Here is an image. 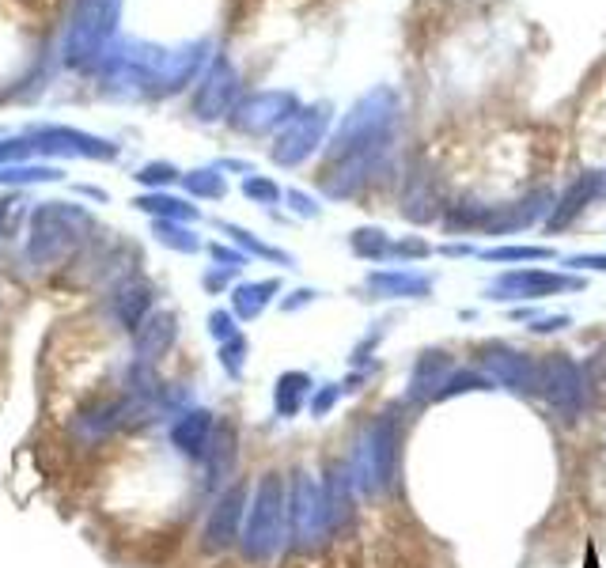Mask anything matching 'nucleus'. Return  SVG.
<instances>
[{"label":"nucleus","instance_id":"f8f14e48","mask_svg":"<svg viewBox=\"0 0 606 568\" xmlns=\"http://www.w3.org/2000/svg\"><path fill=\"white\" fill-rule=\"evenodd\" d=\"M606 190V171H584V175L572 182L569 190L561 194V201L553 205V213H550V231H561V228H569L576 216L588 209L595 197L603 194Z\"/></svg>","mask_w":606,"mask_h":568},{"label":"nucleus","instance_id":"6e6552de","mask_svg":"<svg viewBox=\"0 0 606 568\" xmlns=\"http://www.w3.org/2000/svg\"><path fill=\"white\" fill-rule=\"evenodd\" d=\"M565 288H580V281L565 273H546V269H512L489 284V300H542Z\"/></svg>","mask_w":606,"mask_h":568},{"label":"nucleus","instance_id":"f3484780","mask_svg":"<svg viewBox=\"0 0 606 568\" xmlns=\"http://www.w3.org/2000/svg\"><path fill=\"white\" fill-rule=\"evenodd\" d=\"M235 455H239V440H235V428L228 421H220L213 428V440H209V451H205V470L213 481H224L235 470Z\"/></svg>","mask_w":606,"mask_h":568},{"label":"nucleus","instance_id":"423d86ee","mask_svg":"<svg viewBox=\"0 0 606 568\" xmlns=\"http://www.w3.org/2000/svg\"><path fill=\"white\" fill-rule=\"evenodd\" d=\"M243 519H247V485L235 481L228 485L216 504L209 508V519H205V531H201V546L209 553H224L232 550L243 534Z\"/></svg>","mask_w":606,"mask_h":568},{"label":"nucleus","instance_id":"20e7f679","mask_svg":"<svg viewBox=\"0 0 606 568\" xmlns=\"http://www.w3.org/2000/svg\"><path fill=\"white\" fill-rule=\"evenodd\" d=\"M288 534L296 550H319L330 538V515H326V493L315 474L296 470L288 485Z\"/></svg>","mask_w":606,"mask_h":568},{"label":"nucleus","instance_id":"a211bd4d","mask_svg":"<svg viewBox=\"0 0 606 568\" xmlns=\"http://www.w3.org/2000/svg\"><path fill=\"white\" fill-rule=\"evenodd\" d=\"M114 311H118V319H122L125 330H137L144 322V315L152 311V292H148V284H122L118 296H114Z\"/></svg>","mask_w":606,"mask_h":568},{"label":"nucleus","instance_id":"0eeeda50","mask_svg":"<svg viewBox=\"0 0 606 568\" xmlns=\"http://www.w3.org/2000/svg\"><path fill=\"white\" fill-rule=\"evenodd\" d=\"M478 360H482L489 383L516 394H538V360H531L527 353L508 349V345H485Z\"/></svg>","mask_w":606,"mask_h":568},{"label":"nucleus","instance_id":"bb28decb","mask_svg":"<svg viewBox=\"0 0 606 568\" xmlns=\"http://www.w3.org/2000/svg\"><path fill=\"white\" fill-rule=\"evenodd\" d=\"M209 330H213V338L224 345V341H232V338H239L235 334V322H232V315H224V311H216L213 319H209Z\"/></svg>","mask_w":606,"mask_h":568},{"label":"nucleus","instance_id":"c756f323","mask_svg":"<svg viewBox=\"0 0 606 568\" xmlns=\"http://www.w3.org/2000/svg\"><path fill=\"white\" fill-rule=\"evenodd\" d=\"M561 326H569V315H550V319H531V330H535V334H553V330H561Z\"/></svg>","mask_w":606,"mask_h":568},{"label":"nucleus","instance_id":"5701e85b","mask_svg":"<svg viewBox=\"0 0 606 568\" xmlns=\"http://www.w3.org/2000/svg\"><path fill=\"white\" fill-rule=\"evenodd\" d=\"M353 250L360 258H383V254H391V239L379 228H360L353 231Z\"/></svg>","mask_w":606,"mask_h":568},{"label":"nucleus","instance_id":"39448f33","mask_svg":"<svg viewBox=\"0 0 606 568\" xmlns=\"http://www.w3.org/2000/svg\"><path fill=\"white\" fill-rule=\"evenodd\" d=\"M538 398L565 421H576V417H584L591 398L588 375L569 353H546L538 360Z\"/></svg>","mask_w":606,"mask_h":568},{"label":"nucleus","instance_id":"4be33fe9","mask_svg":"<svg viewBox=\"0 0 606 568\" xmlns=\"http://www.w3.org/2000/svg\"><path fill=\"white\" fill-rule=\"evenodd\" d=\"M273 292H277V281L239 284V288H235V311H239V319H258Z\"/></svg>","mask_w":606,"mask_h":568},{"label":"nucleus","instance_id":"cd10ccee","mask_svg":"<svg viewBox=\"0 0 606 568\" xmlns=\"http://www.w3.org/2000/svg\"><path fill=\"white\" fill-rule=\"evenodd\" d=\"M569 269H595V273H606V254H576V258H569Z\"/></svg>","mask_w":606,"mask_h":568},{"label":"nucleus","instance_id":"f257e3e1","mask_svg":"<svg viewBox=\"0 0 606 568\" xmlns=\"http://www.w3.org/2000/svg\"><path fill=\"white\" fill-rule=\"evenodd\" d=\"M288 531V489L285 478L277 470H269L254 485V497L247 504V519H243V534H239V550L247 561L262 565L273 553L281 550Z\"/></svg>","mask_w":606,"mask_h":568},{"label":"nucleus","instance_id":"b1692460","mask_svg":"<svg viewBox=\"0 0 606 568\" xmlns=\"http://www.w3.org/2000/svg\"><path fill=\"white\" fill-rule=\"evenodd\" d=\"M482 258L489 262H535V258H553L550 247H493Z\"/></svg>","mask_w":606,"mask_h":568},{"label":"nucleus","instance_id":"1a4fd4ad","mask_svg":"<svg viewBox=\"0 0 606 568\" xmlns=\"http://www.w3.org/2000/svg\"><path fill=\"white\" fill-rule=\"evenodd\" d=\"M326 122H330V107L303 110L300 118L281 133V141H277V148H273V160L285 163V167L303 163L315 148H319L322 133H326Z\"/></svg>","mask_w":606,"mask_h":568},{"label":"nucleus","instance_id":"a878e982","mask_svg":"<svg viewBox=\"0 0 606 568\" xmlns=\"http://www.w3.org/2000/svg\"><path fill=\"white\" fill-rule=\"evenodd\" d=\"M338 398H341L338 383H326V387H322V391L311 398V413H315V417H326V413L334 409V402H338Z\"/></svg>","mask_w":606,"mask_h":568},{"label":"nucleus","instance_id":"9b49d317","mask_svg":"<svg viewBox=\"0 0 606 568\" xmlns=\"http://www.w3.org/2000/svg\"><path fill=\"white\" fill-rule=\"evenodd\" d=\"M553 197L546 190H535V194H527L523 201H512V205H489V220H485V231H519V228H531L538 224L542 216L550 220Z\"/></svg>","mask_w":606,"mask_h":568},{"label":"nucleus","instance_id":"393cba45","mask_svg":"<svg viewBox=\"0 0 606 568\" xmlns=\"http://www.w3.org/2000/svg\"><path fill=\"white\" fill-rule=\"evenodd\" d=\"M243 356H247V341L243 338H232L220 345V364L228 375H243Z\"/></svg>","mask_w":606,"mask_h":568},{"label":"nucleus","instance_id":"c85d7f7f","mask_svg":"<svg viewBox=\"0 0 606 568\" xmlns=\"http://www.w3.org/2000/svg\"><path fill=\"white\" fill-rule=\"evenodd\" d=\"M160 239H163V243H171V247H179V250H194V247H197L194 239H186V231L167 228V224L160 228Z\"/></svg>","mask_w":606,"mask_h":568},{"label":"nucleus","instance_id":"2eb2a0df","mask_svg":"<svg viewBox=\"0 0 606 568\" xmlns=\"http://www.w3.org/2000/svg\"><path fill=\"white\" fill-rule=\"evenodd\" d=\"M171 341H175V315L171 311H148L141 326L133 330V353H137V360L152 364L171 349Z\"/></svg>","mask_w":606,"mask_h":568},{"label":"nucleus","instance_id":"f03ea898","mask_svg":"<svg viewBox=\"0 0 606 568\" xmlns=\"http://www.w3.org/2000/svg\"><path fill=\"white\" fill-rule=\"evenodd\" d=\"M398 417L394 413H379L375 421L360 428L357 444H353V459H349V474H353V489L364 497H379L394 485L398 474Z\"/></svg>","mask_w":606,"mask_h":568},{"label":"nucleus","instance_id":"7c9ffc66","mask_svg":"<svg viewBox=\"0 0 606 568\" xmlns=\"http://www.w3.org/2000/svg\"><path fill=\"white\" fill-rule=\"evenodd\" d=\"M247 194L250 197H262V201H273V197H277V186H273V182H258V178H250Z\"/></svg>","mask_w":606,"mask_h":568},{"label":"nucleus","instance_id":"4468645a","mask_svg":"<svg viewBox=\"0 0 606 568\" xmlns=\"http://www.w3.org/2000/svg\"><path fill=\"white\" fill-rule=\"evenodd\" d=\"M322 493H326V515H330V534H341L353 523V474L349 466L334 462L322 478Z\"/></svg>","mask_w":606,"mask_h":568},{"label":"nucleus","instance_id":"dca6fc26","mask_svg":"<svg viewBox=\"0 0 606 568\" xmlns=\"http://www.w3.org/2000/svg\"><path fill=\"white\" fill-rule=\"evenodd\" d=\"M368 288L375 296H387V300H413V296H428L432 281L425 273H413V269H383L368 277Z\"/></svg>","mask_w":606,"mask_h":568},{"label":"nucleus","instance_id":"2f4dec72","mask_svg":"<svg viewBox=\"0 0 606 568\" xmlns=\"http://www.w3.org/2000/svg\"><path fill=\"white\" fill-rule=\"evenodd\" d=\"M292 201H296V209H300L303 216H311V213H315V205H311V201H307V197H303V194H292Z\"/></svg>","mask_w":606,"mask_h":568},{"label":"nucleus","instance_id":"aec40b11","mask_svg":"<svg viewBox=\"0 0 606 568\" xmlns=\"http://www.w3.org/2000/svg\"><path fill=\"white\" fill-rule=\"evenodd\" d=\"M311 394V375L307 372H285L277 379V394H273V402H277V413L281 417H296L303 409V398Z\"/></svg>","mask_w":606,"mask_h":568},{"label":"nucleus","instance_id":"7ed1b4c3","mask_svg":"<svg viewBox=\"0 0 606 568\" xmlns=\"http://www.w3.org/2000/svg\"><path fill=\"white\" fill-rule=\"evenodd\" d=\"M394 125H398V99H394V91L379 88L372 95H364L357 103V110L341 125L338 141H334V160H345V156L375 148V144H391Z\"/></svg>","mask_w":606,"mask_h":568},{"label":"nucleus","instance_id":"473e14b6","mask_svg":"<svg viewBox=\"0 0 606 568\" xmlns=\"http://www.w3.org/2000/svg\"><path fill=\"white\" fill-rule=\"evenodd\" d=\"M311 296H315V292H296V300H288L285 307H288V311H292V307H300V303H307V300H311Z\"/></svg>","mask_w":606,"mask_h":568},{"label":"nucleus","instance_id":"412c9836","mask_svg":"<svg viewBox=\"0 0 606 568\" xmlns=\"http://www.w3.org/2000/svg\"><path fill=\"white\" fill-rule=\"evenodd\" d=\"M296 110L292 95H266V99H254L247 107L250 118H243V129H269L273 122H281L285 114Z\"/></svg>","mask_w":606,"mask_h":568},{"label":"nucleus","instance_id":"6ab92c4d","mask_svg":"<svg viewBox=\"0 0 606 568\" xmlns=\"http://www.w3.org/2000/svg\"><path fill=\"white\" fill-rule=\"evenodd\" d=\"M436 205H440V197L432 190V175H413L410 194L402 197V216L421 224V220H432V216H436Z\"/></svg>","mask_w":606,"mask_h":568},{"label":"nucleus","instance_id":"9d476101","mask_svg":"<svg viewBox=\"0 0 606 568\" xmlns=\"http://www.w3.org/2000/svg\"><path fill=\"white\" fill-rule=\"evenodd\" d=\"M455 375V356L447 349H425V353L413 360V372H410V398L413 406H428V402H440L444 398V387L451 383Z\"/></svg>","mask_w":606,"mask_h":568},{"label":"nucleus","instance_id":"ddd939ff","mask_svg":"<svg viewBox=\"0 0 606 568\" xmlns=\"http://www.w3.org/2000/svg\"><path fill=\"white\" fill-rule=\"evenodd\" d=\"M213 413L209 409H186L179 421L171 425V444L179 447V455L201 462L205 451H209V440H213Z\"/></svg>","mask_w":606,"mask_h":568}]
</instances>
